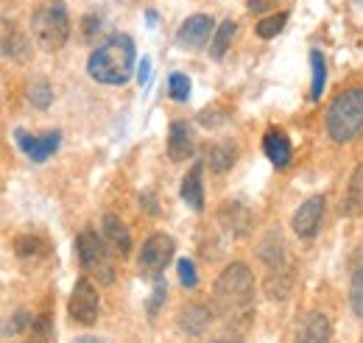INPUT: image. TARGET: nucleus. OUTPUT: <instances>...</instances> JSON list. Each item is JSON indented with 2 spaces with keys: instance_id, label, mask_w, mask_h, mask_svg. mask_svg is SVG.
<instances>
[{
  "instance_id": "obj_33",
  "label": "nucleus",
  "mask_w": 363,
  "mask_h": 343,
  "mask_svg": "<svg viewBox=\"0 0 363 343\" xmlns=\"http://www.w3.org/2000/svg\"><path fill=\"white\" fill-rule=\"evenodd\" d=\"M148 79H151V59H143V62H140V70H137V81L145 86Z\"/></svg>"
},
{
  "instance_id": "obj_24",
  "label": "nucleus",
  "mask_w": 363,
  "mask_h": 343,
  "mask_svg": "<svg viewBox=\"0 0 363 343\" xmlns=\"http://www.w3.org/2000/svg\"><path fill=\"white\" fill-rule=\"evenodd\" d=\"M282 246H285V243H282L277 235H269V237L263 240V246H260L257 254L266 259L269 268H279V265H282V257H285V249H282Z\"/></svg>"
},
{
  "instance_id": "obj_36",
  "label": "nucleus",
  "mask_w": 363,
  "mask_h": 343,
  "mask_svg": "<svg viewBox=\"0 0 363 343\" xmlns=\"http://www.w3.org/2000/svg\"><path fill=\"white\" fill-rule=\"evenodd\" d=\"M76 343H104V341H98V338H90V335H87V338H79Z\"/></svg>"
},
{
  "instance_id": "obj_30",
  "label": "nucleus",
  "mask_w": 363,
  "mask_h": 343,
  "mask_svg": "<svg viewBox=\"0 0 363 343\" xmlns=\"http://www.w3.org/2000/svg\"><path fill=\"white\" fill-rule=\"evenodd\" d=\"M168 95L174 101H187L190 98V79L184 73H171V79H168Z\"/></svg>"
},
{
  "instance_id": "obj_13",
  "label": "nucleus",
  "mask_w": 363,
  "mask_h": 343,
  "mask_svg": "<svg viewBox=\"0 0 363 343\" xmlns=\"http://www.w3.org/2000/svg\"><path fill=\"white\" fill-rule=\"evenodd\" d=\"M218 220L224 223V229H227L229 235L246 237V235L252 232V220H255V218H252L246 204H240V201H227V204L221 207V213H218Z\"/></svg>"
},
{
  "instance_id": "obj_16",
  "label": "nucleus",
  "mask_w": 363,
  "mask_h": 343,
  "mask_svg": "<svg viewBox=\"0 0 363 343\" xmlns=\"http://www.w3.org/2000/svg\"><path fill=\"white\" fill-rule=\"evenodd\" d=\"M263 151H266V157L272 159L277 168H285V165L291 162V157H294V145H291L288 134L279 129L266 131V137H263Z\"/></svg>"
},
{
  "instance_id": "obj_22",
  "label": "nucleus",
  "mask_w": 363,
  "mask_h": 343,
  "mask_svg": "<svg viewBox=\"0 0 363 343\" xmlns=\"http://www.w3.org/2000/svg\"><path fill=\"white\" fill-rule=\"evenodd\" d=\"M31 324H34L31 313H28V310H17V313H11V315H9V318L0 324V335H3V338H11V335H26Z\"/></svg>"
},
{
  "instance_id": "obj_1",
  "label": "nucleus",
  "mask_w": 363,
  "mask_h": 343,
  "mask_svg": "<svg viewBox=\"0 0 363 343\" xmlns=\"http://www.w3.org/2000/svg\"><path fill=\"white\" fill-rule=\"evenodd\" d=\"M135 40L126 37V34H115L109 37L106 43H101L90 53V62H87V73L98 84H126L132 79V70H135Z\"/></svg>"
},
{
  "instance_id": "obj_12",
  "label": "nucleus",
  "mask_w": 363,
  "mask_h": 343,
  "mask_svg": "<svg viewBox=\"0 0 363 343\" xmlns=\"http://www.w3.org/2000/svg\"><path fill=\"white\" fill-rule=\"evenodd\" d=\"M193 148H196V140H193L190 123L174 120L171 129H168V157L174 162H184V159L193 157Z\"/></svg>"
},
{
  "instance_id": "obj_4",
  "label": "nucleus",
  "mask_w": 363,
  "mask_h": 343,
  "mask_svg": "<svg viewBox=\"0 0 363 343\" xmlns=\"http://www.w3.org/2000/svg\"><path fill=\"white\" fill-rule=\"evenodd\" d=\"M31 34L45 50H59L70 40V14L62 0H45L31 17Z\"/></svg>"
},
{
  "instance_id": "obj_9",
  "label": "nucleus",
  "mask_w": 363,
  "mask_h": 343,
  "mask_svg": "<svg viewBox=\"0 0 363 343\" xmlns=\"http://www.w3.org/2000/svg\"><path fill=\"white\" fill-rule=\"evenodd\" d=\"M14 140H17V145L23 148V154H26L28 159H34V162H45L48 157H53V151L59 148V142H62V131H45V134L34 137V134H28V131L17 129L14 131Z\"/></svg>"
},
{
  "instance_id": "obj_20",
  "label": "nucleus",
  "mask_w": 363,
  "mask_h": 343,
  "mask_svg": "<svg viewBox=\"0 0 363 343\" xmlns=\"http://www.w3.org/2000/svg\"><path fill=\"white\" fill-rule=\"evenodd\" d=\"M344 213H347V215H363V165L355 173H352L350 184H347Z\"/></svg>"
},
{
  "instance_id": "obj_15",
  "label": "nucleus",
  "mask_w": 363,
  "mask_h": 343,
  "mask_svg": "<svg viewBox=\"0 0 363 343\" xmlns=\"http://www.w3.org/2000/svg\"><path fill=\"white\" fill-rule=\"evenodd\" d=\"M28 37L11 23V20H0V50L9 59H26L28 56Z\"/></svg>"
},
{
  "instance_id": "obj_29",
  "label": "nucleus",
  "mask_w": 363,
  "mask_h": 343,
  "mask_svg": "<svg viewBox=\"0 0 363 343\" xmlns=\"http://www.w3.org/2000/svg\"><path fill=\"white\" fill-rule=\"evenodd\" d=\"M285 23H288V14H274V17L260 20L255 31H257V37H260V40H274V37L285 28Z\"/></svg>"
},
{
  "instance_id": "obj_34",
  "label": "nucleus",
  "mask_w": 363,
  "mask_h": 343,
  "mask_svg": "<svg viewBox=\"0 0 363 343\" xmlns=\"http://www.w3.org/2000/svg\"><path fill=\"white\" fill-rule=\"evenodd\" d=\"M84 26H87V37H92V34L101 28V20H98V17H87V20H84Z\"/></svg>"
},
{
  "instance_id": "obj_28",
  "label": "nucleus",
  "mask_w": 363,
  "mask_h": 343,
  "mask_svg": "<svg viewBox=\"0 0 363 343\" xmlns=\"http://www.w3.org/2000/svg\"><path fill=\"white\" fill-rule=\"evenodd\" d=\"M350 304H352V313L363 318V265L352 271V282H350Z\"/></svg>"
},
{
  "instance_id": "obj_5",
  "label": "nucleus",
  "mask_w": 363,
  "mask_h": 343,
  "mask_svg": "<svg viewBox=\"0 0 363 343\" xmlns=\"http://www.w3.org/2000/svg\"><path fill=\"white\" fill-rule=\"evenodd\" d=\"M76 252H79V262H82V268L87 274H95L104 285L112 282V265H109V257H106V246L92 229L82 232L76 237Z\"/></svg>"
},
{
  "instance_id": "obj_6",
  "label": "nucleus",
  "mask_w": 363,
  "mask_h": 343,
  "mask_svg": "<svg viewBox=\"0 0 363 343\" xmlns=\"http://www.w3.org/2000/svg\"><path fill=\"white\" fill-rule=\"evenodd\" d=\"M174 252H177V243H174L171 235H165V232L151 235L140 249V271L148 274V276H160L168 268Z\"/></svg>"
},
{
  "instance_id": "obj_32",
  "label": "nucleus",
  "mask_w": 363,
  "mask_h": 343,
  "mask_svg": "<svg viewBox=\"0 0 363 343\" xmlns=\"http://www.w3.org/2000/svg\"><path fill=\"white\" fill-rule=\"evenodd\" d=\"M165 291H168V285H165V282L157 276V285H154V296H151V301H148V315H157V310L162 307V301H165V296H168Z\"/></svg>"
},
{
  "instance_id": "obj_10",
  "label": "nucleus",
  "mask_w": 363,
  "mask_h": 343,
  "mask_svg": "<svg viewBox=\"0 0 363 343\" xmlns=\"http://www.w3.org/2000/svg\"><path fill=\"white\" fill-rule=\"evenodd\" d=\"M330 332H333V327H330L327 315L318 313V310H311V313H305V318L299 321L294 343H330Z\"/></svg>"
},
{
  "instance_id": "obj_25",
  "label": "nucleus",
  "mask_w": 363,
  "mask_h": 343,
  "mask_svg": "<svg viewBox=\"0 0 363 343\" xmlns=\"http://www.w3.org/2000/svg\"><path fill=\"white\" fill-rule=\"evenodd\" d=\"M311 64H313V86H311V98L318 101L321 98V92H324V84H327V62H324V56L313 50L311 53Z\"/></svg>"
},
{
  "instance_id": "obj_31",
  "label": "nucleus",
  "mask_w": 363,
  "mask_h": 343,
  "mask_svg": "<svg viewBox=\"0 0 363 343\" xmlns=\"http://www.w3.org/2000/svg\"><path fill=\"white\" fill-rule=\"evenodd\" d=\"M177 271H179V282L184 285V288H196V285H199V274H196V265H193V262H190L187 257L179 259Z\"/></svg>"
},
{
  "instance_id": "obj_26",
  "label": "nucleus",
  "mask_w": 363,
  "mask_h": 343,
  "mask_svg": "<svg viewBox=\"0 0 363 343\" xmlns=\"http://www.w3.org/2000/svg\"><path fill=\"white\" fill-rule=\"evenodd\" d=\"M28 101H31L37 109H48V106H50L53 89H50V84H48L45 79H34V81L28 84Z\"/></svg>"
},
{
  "instance_id": "obj_21",
  "label": "nucleus",
  "mask_w": 363,
  "mask_h": 343,
  "mask_svg": "<svg viewBox=\"0 0 363 343\" xmlns=\"http://www.w3.org/2000/svg\"><path fill=\"white\" fill-rule=\"evenodd\" d=\"M238 34V23L235 20H224L218 28H216V37H213V45H210V56L213 59H224L229 50V45Z\"/></svg>"
},
{
  "instance_id": "obj_18",
  "label": "nucleus",
  "mask_w": 363,
  "mask_h": 343,
  "mask_svg": "<svg viewBox=\"0 0 363 343\" xmlns=\"http://www.w3.org/2000/svg\"><path fill=\"white\" fill-rule=\"evenodd\" d=\"M210 318L213 315H210V310L204 304H187V307H182L177 324H179V330L184 335H201L210 327Z\"/></svg>"
},
{
  "instance_id": "obj_8",
  "label": "nucleus",
  "mask_w": 363,
  "mask_h": 343,
  "mask_svg": "<svg viewBox=\"0 0 363 343\" xmlns=\"http://www.w3.org/2000/svg\"><path fill=\"white\" fill-rule=\"evenodd\" d=\"M324 204H327L324 196H311L308 201L299 204V210L291 218V226H294L296 237H302V240L316 237L318 229H321V218H324Z\"/></svg>"
},
{
  "instance_id": "obj_14",
  "label": "nucleus",
  "mask_w": 363,
  "mask_h": 343,
  "mask_svg": "<svg viewBox=\"0 0 363 343\" xmlns=\"http://www.w3.org/2000/svg\"><path fill=\"white\" fill-rule=\"evenodd\" d=\"M104 243L121 257L132 252V235L118 215H104Z\"/></svg>"
},
{
  "instance_id": "obj_37",
  "label": "nucleus",
  "mask_w": 363,
  "mask_h": 343,
  "mask_svg": "<svg viewBox=\"0 0 363 343\" xmlns=\"http://www.w3.org/2000/svg\"><path fill=\"white\" fill-rule=\"evenodd\" d=\"M213 343H240V341H213Z\"/></svg>"
},
{
  "instance_id": "obj_2",
  "label": "nucleus",
  "mask_w": 363,
  "mask_h": 343,
  "mask_svg": "<svg viewBox=\"0 0 363 343\" xmlns=\"http://www.w3.org/2000/svg\"><path fill=\"white\" fill-rule=\"evenodd\" d=\"M216 310L221 315H238L246 313L255 301V276L249 271V265L243 262H232L229 268L221 271V276L216 279Z\"/></svg>"
},
{
  "instance_id": "obj_3",
  "label": "nucleus",
  "mask_w": 363,
  "mask_h": 343,
  "mask_svg": "<svg viewBox=\"0 0 363 343\" xmlns=\"http://www.w3.org/2000/svg\"><path fill=\"white\" fill-rule=\"evenodd\" d=\"M324 126L333 142H350L363 129V86H352L341 92L324 118Z\"/></svg>"
},
{
  "instance_id": "obj_7",
  "label": "nucleus",
  "mask_w": 363,
  "mask_h": 343,
  "mask_svg": "<svg viewBox=\"0 0 363 343\" xmlns=\"http://www.w3.org/2000/svg\"><path fill=\"white\" fill-rule=\"evenodd\" d=\"M98 307H101V301H98L95 285H92L87 276H82V279L76 282L73 293H70V301H67L70 318H73L76 324H82V327H90V324L98 321Z\"/></svg>"
},
{
  "instance_id": "obj_23",
  "label": "nucleus",
  "mask_w": 363,
  "mask_h": 343,
  "mask_svg": "<svg viewBox=\"0 0 363 343\" xmlns=\"http://www.w3.org/2000/svg\"><path fill=\"white\" fill-rule=\"evenodd\" d=\"M14 252L20 259H37L45 254V243L40 237H31V235H23L14 240Z\"/></svg>"
},
{
  "instance_id": "obj_11",
  "label": "nucleus",
  "mask_w": 363,
  "mask_h": 343,
  "mask_svg": "<svg viewBox=\"0 0 363 343\" xmlns=\"http://www.w3.org/2000/svg\"><path fill=\"white\" fill-rule=\"evenodd\" d=\"M210 34H213V17H207V14H193V17H187L184 23H182V28L177 31V43L182 47H201V45L210 40Z\"/></svg>"
},
{
  "instance_id": "obj_17",
  "label": "nucleus",
  "mask_w": 363,
  "mask_h": 343,
  "mask_svg": "<svg viewBox=\"0 0 363 343\" xmlns=\"http://www.w3.org/2000/svg\"><path fill=\"white\" fill-rule=\"evenodd\" d=\"M201 173H204V165L196 162V165L187 171L184 181H182V201H184L190 210H196V213L204 210V181H201Z\"/></svg>"
},
{
  "instance_id": "obj_27",
  "label": "nucleus",
  "mask_w": 363,
  "mask_h": 343,
  "mask_svg": "<svg viewBox=\"0 0 363 343\" xmlns=\"http://www.w3.org/2000/svg\"><path fill=\"white\" fill-rule=\"evenodd\" d=\"M50 335H53V324L48 315H43V318H34V324L28 327L26 343H50Z\"/></svg>"
},
{
  "instance_id": "obj_35",
  "label": "nucleus",
  "mask_w": 363,
  "mask_h": 343,
  "mask_svg": "<svg viewBox=\"0 0 363 343\" xmlns=\"http://www.w3.org/2000/svg\"><path fill=\"white\" fill-rule=\"evenodd\" d=\"M249 9L252 11H266L269 9V0H249Z\"/></svg>"
},
{
  "instance_id": "obj_19",
  "label": "nucleus",
  "mask_w": 363,
  "mask_h": 343,
  "mask_svg": "<svg viewBox=\"0 0 363 343\" xmlns=\"http://www.w3.org/2000/svg\"><path fill=\"white\" fill-rule=\"evenodd\" d=\"M235 157H238V148L232 142H216L207 148V162L216 173H227L235 165Z\"/></svg>"
}]
</instances>
